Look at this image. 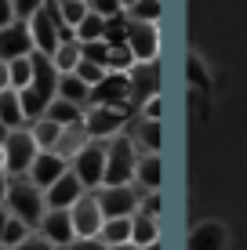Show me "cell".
Masks as SVG:
<instances>
[{"instance_id": "8d00e7d4", "label": "cell", "mask_w": 247, "mask_h": 250, "mask_svg": "<svg viewBox=\"0 0 247 250\" xmlns=\"http://www.w3.org/2000/svg\"><path fill=\"white\" fill-rule=\"evenodd\" d=\"M138 214H146V218H160V192H146V196H142V210Z\"/></svg>"}, {"instance_id": "4316f807", "label": "cell", "mask_w": 247, "mask_h": 250, "mask_svg": "<svg viewBox=\"0 0 247 250\" xmlns=\"http://www.w3.org/2000/svg\"><path fill=\"white\" fill-rule=\"evenodd\" d=\"M58 11H62V22L76 33L80 22L91 15V0H58Z\"/></svg>"}, {"instance_id": "6da1fadb", "label": "cell", "mask_w": 247, "mask_h": 250, "mask_svg": "<svg viewBox=\"0 0 247 250\" xmlns=\"http://www.w3.org/2000/svg\"><path fill=\"white\" fill-rule=\"evenodd\" d=\"M109 160H106V185L102 188H120V185H135V170H138V145L131 142V134H116L113 142H106Z\"/></svg>"}, {"instance_id": "cb8c5ba5", "label": "cell", "mask_w": 247, "mask_h": 250, "mask_svg": "<svg viewBox=\"0 0 247 250\" xmlns=\"http://www.w3.org/2000/svg\"><path fill=\"white\" fill-rule=\"evenodd\" d=\"M29 131L33 138H37V145H40V152H55V145H58V138H62L66 127H58L55 120H37V124H29Z\"/></svg>"}, {"instance_id": "ee69618b", "label": "cell", "mask_w": 247, "mask_h": 250, "mask_svg": "<svg viewBox=\"0 0 247 250\" xmlns=\"http://www.w3.org/2000/svg\"><path fill=\"white\" fill-rule=\"evenodd\" d=\"M189 73H193V83H207L203 80V69L197 65V58H189Z\"/></svg>"}, {"instance_id": "4dcf8cb0", "label": "cell", "mask_w": 247, "mask_h": 250, "mask_svg": "<svg viewBox=\"0 0 247 250\" xmlns=\"http://www.w3.org/2000/svg\"><path fill=\"white\" fill-rule=\"evenodd\" d=\"M127 29H131L127 15H120V19H113V22H106V44H109V47H127Z\"/></svg>"}, {"instance_id": "5b68a950", "label": "cell", "mask_w": 247, "mask_h": 250, "mask_svg": "<svg viewBox=\"0 0 247 250\" xmlns=\"http://www.w3.org/2000/svg\"><path fill=\"white\" fill-rule=\"evenodd\" d=\"M88 109H124V113H135L131 80H127L124 73H109L98 87H91V105Z\"/></svg>"}, {"instance_id": "8fae6325", "label": "cell", "mask_w": 247, "mask_h": 250, "mask_svg": "<svg viewBox=\"0 0 247 250\" xmlns=\"http://www.w3.org/2000/svg\"><path fill=\"white\" fill-rule=\"evenodd\" d=\"M84 192H88L84 182L69 170V174H62V178H58V182L44 192V203H47V210H73V207L84 200Z\"/></svg>"}, {"instance_id": "ac0fdd59", "label": "cell", "mask_w": 247, "mask_h": 250, "mask_svg": "<svg viewBox=\"0 0 247 250\" xmlns=\"http://www.w3.org/2000/svg\"><path fill=\"white\" fill-rule=\"evenodd\" d=\"M88 145H91L88 127H84V124H76V127H66V131H62V138H58V145H55V152H58V156H62V160L73 167V160L80 156V152L88 149Z\"/></svg>"}, {"instance_id": "603a6c76", "label": "cell", "mask_w": 247, "mask_h": 250, "mask_svg": "<svg viewBox=\"0 0 247 250\" xmlns=\"http://www.w3.org/2000/svg\"><path fill=\"white\" fill-rule=\"evenodd\" d=\"M124 15L131 22H142V25H157V19L164 15V4L160 0H127Z\"/></svg>"}, {"instance_id": "9a60e30c", "label": "cell", "mask_w": 247, "mask_h": 250, "mask_svg": "<svg viewBox=\"0 0 247 250\" xmlns=\"http://www.w3.org/2000/svg\"><path fill=\"white\" fill-rule=\"evenodd\" d=\"M160 182H164V160L153 156V152H142L138 156V170H135V188L142 196L146 192H160Z\"/></svg>"}, {"instance_id": "74e56055", "label": "cell", "mask_w": 247, "mask_h": 250, "mask_svg": "<svg viewBox=\"0 0 247 250\" xmlns=\"http://www.w3.org/2000/svg\"><path fill=\"white\" fill-rule=\"evenodd\" d=\"M15 250H55V247H51V243H47V239H44V236H40V232H33V236H29V239H25V243H22V247H15Z\"/></svg>"}, {"instance_id": "f1b7e54d", "label": "cell", "mask_w": 247, "mask_h": 250, "mask_svg": "<svg viewBox=\"0 0 247 250\" xmlns=\"http://www.w3.org/2000/svg\"><path fill=\"white\" fill-rule=\"evenodd\" d=\"M29 236H33V229L25 225V221H19V218H7V229H4V250L22 247Z\"/></svg>"}, {"instance_id": "7a4b0ae2", "label": "cell", "mask_w": 247, "mask_h": 250, "mask_svg": "<svg viewBox=\"0 0 247 250\" xmlns=\"http://www.w3.org/2000/svg\"><path fill=\"white\" fill-rule=\"evenodd\" d=\"M7 214L25 221L29 229H40V221L47 218L44 192L29 182V178H11V192H7Z\"/></svg>"}, {"instance_id": "9c48e42d", "label": "cell", "mask_w": 247, "mask_h": 250, "mask_svg": "<svg viewBox=\"0 0 247 250\" xmlns=\"http://www.w3.org/2000/svg\"><path fill=\"white\" fill-rule=\"evenodd\" d=\"M69 214H73L76 239H98V236H102V229H106V214H102L95 192H84V200L76 203Z\"/></svg>"}, {"instance_id": "ab89813d", "label": "cell", "mask_w": 247, "mask_h": 250, "mask_svg": "<svg viewBox=\"0 0 247 250\" xmlns=\"http://www.w3.org/2000/svg\"><path fill=\"white\" fill-rule=\"evenodd\" d=\"M69 250H109V247L102 243V239H76Z\"/></svg>"}, {"instance_id": "ffe728a7", "label": "cell", "mask_w": 247, "mask_h": 250, "mask_svg": "<svg viewBox=\"0 0 247 250\" xmlns=\"http://www.w3.org/2000/svg\"><path fill=\"white\" fill-rule=\"evenodd\" d=\"M58 98H62V102H73V105H80L84 113H88V105H91V87H88L76 73H73V76H62V80H58Z\"/></svg>"}, {"instance_id": "4fadbf2b", "label": "cell", "mask_w": 247, "mask_h": 250, "mask_svg": "<svg viewBox=\"0 0 247 250\" xmlns=\"http://www.w3.org/2000/svg\"><path fill=\"white\" fill-rule=\"evenodd\" d=\"M127 47H131V55L138 58V62H157V55H160V29L157 25L131 22V29H127Z\"/></svg>"}, {"instance_id": "f546056e", "label": "cell", "mask_w": 247, "mask_h": 250, "mask_svg": "<svg viewBox=\"0 0 247 250\" xmlns=\"http://www.w3.org/2000/svg\"><path fill=\"white\" fill-rule=\"evenodd\" d=\"M29 83H33V58L11 62V91H29Z\"/></svg>"}, {"instance_id": "1f68e13d", "label": "cell", "mask_w": 247, "mask_h": 250, "mask_svg": "<svg viewBox=\"0 0 247 250\" xmlns=\"http://www.w3.org/2000/svg\"><path fill=\"white\" fill-rule=\"evenodd\" d=\"M138 65V58L131 55V47H113V55H109V73H131V69Z\"/></svg>"}, {"instance_id": "2e32d148", "label": "cell", "mask_w": 247, "mask_h": 250, "mask_svg": "<svg viewBox=\"0 0 247 250\" xmlns=\"http://www.w3.org/2000/svg\"><path fill=\"white\" fill-rule=\"evenodd\" d=\"M164 127L157 124V120H142V116H135V124H131V142L138 145V152H153V156H160V145H164Z\"/></svg>"}, {"instance_id": "836d02e7", "label": "cell", "mask_w": 247, "mask_h": 250, "mask_svg": "<svg viewBox=\"0 0 247 250\" xmlns=\"http://www.w3.org/2000/svg\"><path fill=\"white\" fill-rule=\"evenodd\" d=\"M124 0H91V11L98 15V19H106V22H113V19H120L124 15Z\"/></svg>"}, {"instance_id": "83f0119b", "label": "cell", "mask_w": 247, "mask_h": 250, "mask_svg": "<svg viewBox=\"0 0 247 250\" xmlns=\"http://www.w3.org/2000/svg\"><path fill=\"white\" fill-rule=\"evenodd\" d=\"M106 40V19H98L95 11L88 15V19L80 22V29H76V44H102Z\"/></svg>"}, {"instance_id": "e575fe53", "label": "cell", "mask_w": 247, "mask_h": 250, "mask_svg": "<svg viewBox=\"0 0 247 250\" xmlns=\"http://www.w3.org/2000/svg\"><path fill=\"white\" fill-rule=\"evenodd\" d=\"M84 47V62H95L102 69H109V55H113V47L102 40V44H80Z\"/></svg>"}, {"instance_id": "ba28073f", "label": "cell", "mask_w": 247, "mask_h": 250, "mask_svg": "<svg viewBox=\"0 0 247 250\" xmlns=\"http://www.w3.org/2000/svg\"><path fill=\"white\" fill-rule=\"evenodd\" d=\"M127 80H131V105H135V113H142L153 98H160V65L157 62H138L131 73H127Z\"/></svg>"}, {"instance_id": "52a82bcc", "label": "cell", "mask_w": 247, "mask_h": 250, "mask_svg": "<svg viewBox=\"0 0 247 250\" xmlns=\"http://www.w3.org/2000/svg\"><path fill=\"white\" fill-rule=\"evenodd\" d=\"M127 120H131V113H124V109H88L84 127H88L91 142H113L116 134L127 131Z\"/></svg>"}, {"instance_id": "d4e9b609", "label": "cell", "mask_w": 247, "mask_h": 250, "mask_svg": "<svg viewBox=\"0 0 247 250\" xmlns=\"http://www.w3.org/2000/svg\"><path fill=\"white\" fill-rule=\"evenodd\" d=\"M44 116H47V120H55L58 127H76V124H84V109H80V105H73V102H62V98L51 102V109H47Z\"/></svg>"}, {"instance_id": "44dd1931", "label": "cell", "mask_w": 247, "mask_h": 250, "mask_svg": "<svg viewBox=\"0 0 247 250\" xmlns=\"http://www.w3.org/2000/svg\"><path fill=\"white\" fill-rule=\"evenodd\" d=\"M131 243L135 247H153V243H160V221L157 218H146V214H135L131 218Z\"/></svg>"}, {"instance_id": "7bdbcfd3", "label": "cell", "mask_w": 247, "mask_h": 250, "mask_svg": "<svg viewBox=\"0 0 247 250\" xmlns=\"http://www.w3.org/2000/svg\"><path fill=\"white\" fill-rule=\"evenodd\" d=\"M4 91H11V65L0 62V94H4Z\"/></svg>"}, {"instance_id": "277c9868", "label": "cell", "mask_w": 247, "mask_h": 250, "mask_svg": "<svg viewBox=\"0 0 247 250\" xmlns=\"http://www.w3.org/2000/svg\"><path fill=\"white\" fill-rule=\"evenodd\" d=\"M106 160H109L106 142H91L88 149L73 160V174L84 182V188H88V192H98V188L106 185Z\"/></svg>"}, {"instance_id": "7402d4cb", "label": "cell", "mask_w": 247, "mask_h": 250, "mask_svg": "<svg viewBox=\"0 0 247 250\" xmlns=\"http://www.w3.org/2000/svg\"><path fill=\"white\" fill-rule=\"evenodd\" d=\"M55 69H58V76H73L76 69H80V62H84V47L76 44V40H66L62 47L55 51Z\"/></svg>"}, {"instance_id": "7dc6e473", "label": "cell", "mask_w": 247, "mask_h": 250, "mask_svg": "<svg viewBox=\"0 0 247 250\" xmlns=\"http://www.w3.org/2000/svg\"><path fill=\"white\" fill-rule=\"evenodd\" d=\"M146 250H164V247H160V243H153V247H146Z\"/></svg>"}, {"instance_id": "484cf974", "label": "cell", "mask_w": 247, "mask_h": 250, "mask_svg": "<svg viewBox=\"0 0 247 250\" xmlns=\"http://www.w3.org/2000/svg\"><path fill=\"white\" fill-rule=\"evenodd\" d=\"M98 239H102L106 247H120V243H131V218H109Z\"/></svg>"}, {"instance_id": "30bf717a", "label": "cell", "mask_w": 247, "mask_h": 250, "mask_svg": "<svg viewBox=\"0 0 247 250\" xmlns=\"http://www.w3.org/2000/svg\"><path fill=\"white\" fill-rule=\"evenodd\" d=\"M37 47H33V33L25 22H15L7 29H0V62H19V58H33Z\"/></svg>"}, {"instance_id": "d6a6232c", "label": "cell", "mask_w": 247, "mask_h": 250, "mask_svg": "<svg viewBox=\"0 0 247 250\" xmlns=\"http://www.w3.org/2000/svg\"><path fill=\"white\" fill-rule=\"evenodd\" d=\"M11 4H15V22H25V25L44 11V0H11Z\"/></svg>"}, {"instance_id": "f35d334b", "label": "cell", "mask_w": 247, "mask_h": 250, "mask_svg": "<svg viewBox=\"0 0 247 250\" xmlns=\"http://www.w3.org/2000/svg\"><path fill=\"white\" fill-rule=\"evenodd\" d=\"M7 25H15V4L0 0V29H7Z\"/></svg>"}, {"instance_id": "bcb514c9", "label": "cell", "mask_w": 247, "mask_h": 250, "mask_svg": "<svg viewBox=\"0 0 247 250\" xmlns=\"http://www.w3.org/2000/svg\"><path fill=\"white\" fill-rule=\"evenodd\" d=\"M109 250H142V247H135V243H120V247H109Z\"/></svg>"}, {"instance_id": "b9f144b4", "label": "cell", "mask_w": 247, "mask_h": 250, "mask_svg": "<svg viewBox=\"0 0 247 250\" xmlns=\"http://www.w3.org/2000/svg\"><path fill=\"white\" fill-rule=\"evenodd\" d=\"M138 116H142V120H157V124H160V98H153V102H149L146 109H142Z\"/></svg>"}, {"instance_id": "f6af8a7d", "label": "cell", "mask_w": 247, "mask_h": 250, "mask_svg": "<svg viewBox=\"0 0 247 250\" xmlns=\"http://www.w3.org/2000/svg\"><path fill=\"white\" fill-rule=\"evenodd\" d=\"M0 170H7V152H4V142H0Z\"/></svg>"}, {"instance_id": "60d3db41", "label": "cell", "mask_w": 247, "mask_h": 250, "mask_svg": "<svg viewBox=\"0 0 247 250\" xmlns=\"http://www.w3.org/2000/svg\"><path fill=\"white\" fill-rule=\"evenodd\" d=\"M7 192H11V174L0 170V207H7Z\"/></svg>"}, {"instance_id": "e0dca14e", "label": "cell", "mask_w": 247, "mask_h": 250, "mask_svg": "<svg viewBox=\"0 0 247 250\" xmlns=\"http://www.w3.org/2000/svg\"><path fill=\"white\" fill-rule=\"evenodd\" d=\"M225 243H229V232L222 221H203L189 236V250H225Z\"/></svg>"}, {"instance_id": "d6986e66", "label": "cell", "mask_w": 247, "mask_h": 250, "mask_svg": "<svg viewBox=\"0 0 247 250\" xmlns=\"http://www.w3.org/2000/svg\"><path fill=\"white\" fill-rule=\"evenodd\" d=\"M29 120H25L22 113V98H19V91H4L0 94V127L4 131H19V127H25Z\"/></svg>"}, {"instance_id": "8992f818", "label": "cell", "mask_w": 247, "mask_h": 250, "mask_svg": "<svg viewBox=\"0 0 247 250\" xmlns=\"http://www.w3.org/2000/svg\"><path fill=\"white\" fill-rule=\"evenodd\" d=\"M98 207L102 214L109 218H135V214L142 210V192L135 185H120V188H98Z\"/></svg>"}, {"instance_id": "3957f363", "label": "cell", "mask_w": 247, "mask_h": 250, "mask_svg": "<svg viewBox=\"0 0 247 250\" xmlns=\"http://www.w3.org/2000/svg\"><path fill=\"white\" fill-rule=\"evenodd\" d=\"M0 142H4L7 152V174L11 178H29L33 163L40 156V145L33 138L29 127H19V131H0Z\"/></svg>"}, {"instance_id": "d590c367", "label": "cell", "mask_w": 247, "mask_h": 250, "mask_svg": "<svg viewBox=\"0 0 247 250\" xmlns=\"http://www.w3.org/2000/svg\"><path fill=\"white\" fill-rule=\"evenodd\" d=\"M76 76H80L88 87H98L102 80L109 76V69H102V65H95V62H80V69H76Z\"/></svg>"}, {"instance_id": "5bb4252c", "label": "cell", "mask_w": 247, "mask_h": 250, "mask_svg": "<svg viewBox=\"0 0 247 250\" xmlns=\"http://www.w3.org/2000/svg\"><path fill=\"white\" fill-rule=\"evenodd\" d=\"M69 170H73V167H69L62 156H58V152H40L37 163H33V170H29V182L37 185L40 192H47V188L55 185L62 174H69Z\"/></svg>"}, {"instance_id": "7c38bea8", "label": "cell", "mask_w": 247, "mask_h": 250, "mask_svg": "<svg viewBox=\"0 0 247 250\" xmlns=\"http://www.w3.org/2000/svg\"><path fill=\"white\" fill-rule=\"evenodd\" d=\"M40 236H44L55 250H69V247L76 243L73 214H69V210H47V218L40 221Z\"/></svg>"}]
</instances>
